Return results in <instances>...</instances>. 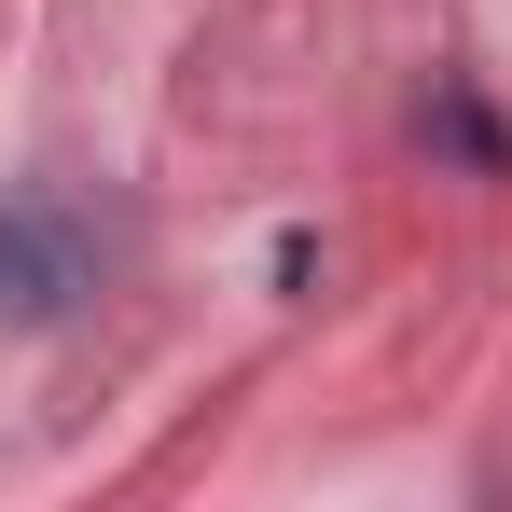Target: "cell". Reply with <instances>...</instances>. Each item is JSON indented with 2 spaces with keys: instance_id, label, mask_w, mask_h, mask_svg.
<instances>
[{
  "instance_id": "obj_1",
  "label": "cell",
  "mask_w": 512,
  "mask_h": 512,
  "mask_svg": "<svg viewBox=\"0 0 512 512\" xmlns=\"http://www.w3.org/2000/svg\"><path fill=\"white\" fill-rule=\"evenodd\" d=\"M84 291V250L56 236V222H28V208H0V319H56Z\"/></svg>"
}]
</instances>
